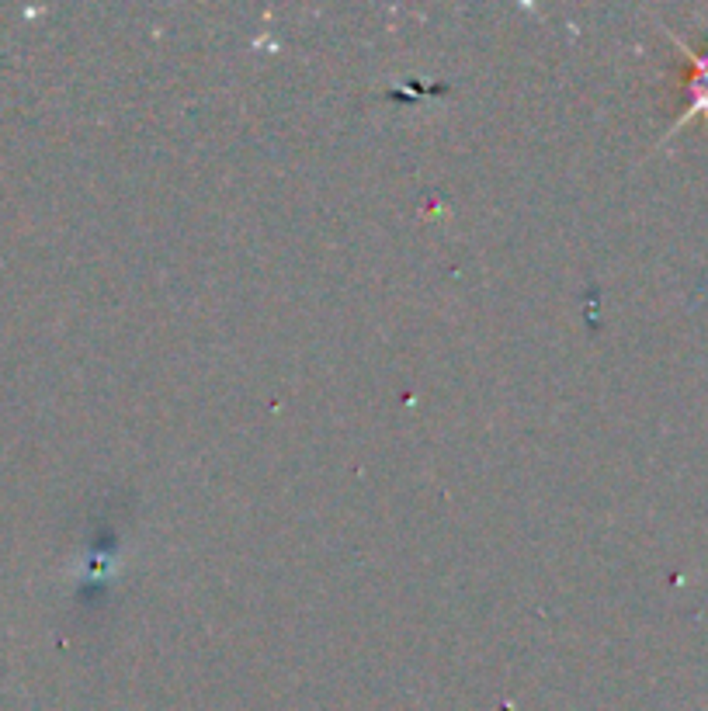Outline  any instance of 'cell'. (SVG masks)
<instances>
[{"mask_svg":"<svg viewBox=\"0 0 708 711\" xmlns=\"http://www.w3.org/2000/svg\"><path fill=\"white\" fill-rule=\"evenodd\" d=\"M681 49H684V56H688L691 63V80H688V105H684V115L677 118L671 125V132H677L684 122H691V118H698V115H705L708 118V53H694V49H688L681 38H673Z\"/></svg>","mask_w":708,"mask_h":711,"instance_id":"6da1fadb","label":"cell"}]
</instances>
